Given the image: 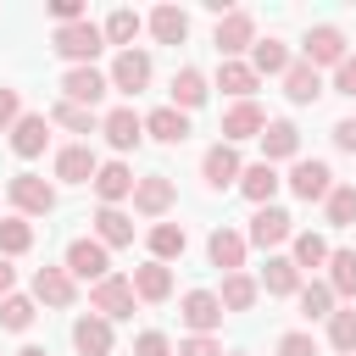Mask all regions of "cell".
<instances>
[{
  "mask_svg": "<svg viewBox=\"0 0 356 356\" xmlns=\"http://www.w3.org/2000/svg\"><path fill=\"white\" fill-rule=\"evenodd\" d=\"M289 61H295V50H289L284 39H273V33L250 44V72H256V78H284Z\"/></svg>",
  "mask_w": 356,
  "mask_h": 356,
  "instance_id": "obj_30",
  "label": "cell"
},
{
  "mask_svg": "<svg viewBox=\"0 0 356 356\" xmlns=\"http://www.w3.org/2000/svg\"><path fill=\"white\" fill-rule=\"evenodd\" d=\"M89 189L100 195V206H122V200L134 195V167H128L122 156L100 161V172H95V184H89Z\"/></svg>",
  "mask_w": 356,
  "mask_h": 356,
  "instance_id": "obj_25",
  "label": "cell"
},
{
  "mask_svg": "<svg viewBox=\"0 0 356 356\" xmlns=\"http://www.w3.org/2000/svg\"><path fill=\"white\" fill-rule=\"evenodd\" d=\"M289 239H295V217H289L278 200L250 211V228H245V245H250V250H267V256H278Z\"/></svg>",
  "mask_w": 356,
  "mask_h": 356,
  "instance_id": "obj_4",
  "label": "cell"
},
{
  "mask_svg": "<svg viewBox=\"0 0 356 356\" xmlns=\"http://www.w3.org/2000/svg\"><path fill=\"white\" fill-rule=\"evenodd\" d=\"M44 117H50V128H67V134H100V111H83L72 100H56Z\"/></svg>",
  "mask_w": 356,
  "mask_h": 356,
  "instance_id": "obj_40",
  "label": "cell"
},
{
  "mask_svg": "<svg viewBox=\"0 0 356 356\" xmlns=\"http://www.w3.org/2000/svg\"><path fill=\"white\" fill-rule=\"evenodd\" d=\"M72 350H78V356H111V350H117L111 323H106V317H95V312L72 317Z\"/></svg>",
  "mask_w": 356,
  "mask_h": 356,
  "instance_id": "obj_24",
  "label": "cell"
},
{
  "mask_svg": "<svg viewBox=\"0 0 356 356\" xmlns=\"http://www.w3.org/2000/svg\"><path fill=\"white\" fill-rule=\"evenodd\" d=\"M228 100H256V89H261V78L250 72V61H217V78H211Z\"/></svg>",
  "mask_w": 356,
  "mask_h": 356,
  "instance_id": "obj_34",
  "label": "cell"
},
{
  "mask_svg": "<svg viewBox=\"0 0 356 356\" xmlns=\"http://www.w3.org/2000/svg\"><path fill=\"white\" fill-rule=\"evenodd\" d=\"M278 83H284V100H289V106H317V100L328 95V78H323L317 67H306L300 56L289 61V72H284Z\"/></svg>",
  "mask_w": 356,
  "mask_h": 356,
  "instance_id": "obj_17",
  "label": "cell"
},
{
  "mask_svg": "<svg viewBox=\"0 0 356 356\" xmlns=\"http://www.w3.org/2000/svg\"><path fill=\"white\" fill-rule=\"evenodd\" d=\"M44 11H50V22H56V28H67V22H83V17H89V11H83V0H50Z\"/></svg>",
  "mask_w": 356,
  "mask_h": 356,
  "instance_id": "obj_48",
  "label": "cell"
},
{
  "mask_svg": "<svg viewBox=\"0 0 356 356\" xmlns=\"http://www.w3.org/2000/svg\"><path fill=\"white\" fill-rule=\"evenodd\" d=\"M100 139H106L117 156H128V150L145 145V117H139L134 106H111V111H100Z\"/></svg>",
  "mask_w": 356,
  "mask_h": 356,
  "instance_id": "obj_12",
  "label": "cell"
},
{
  "mask_svg": "<svg viewBox=\"0 0 356 356\" xmlns=\"http://www.w3.org/2000/svg\"><path fill=\"white\" fill-rule=\"evenodd\" d=\"M245 256H250V245H245V234L239 228H211V239H206V261L217 267V273H245Z\"/></svg>",
  "mask_w": 356,
  "mask_h": 356,
  "instance_id": "obj_21",
  "label": "cell"
},
{
  "mask_svg": "<svg viewBox=\"0 0 356 356\" xmlns=\"http://www.w3.org/2000/svg\"><path fill=\"white\" fill-rule=\"evenodd\" d=\"M61 267L72 273V284H100V278L111 273V250H106L95 234H78V239H67Z\"/></svg>",
  "mask_w": 356,
  "mask_h": 356,
  "instance_id": "obj_6",
  "label": "cell"
},
{
  "mask_svg": "<svg viewBox=\"0 0 356 356\" xmlns=\"http://www.w3.org/2000/svg\"><path fill=\"white\" fill-rule=\"evenodd\" d=\"M89 234H95L106 250H128V245H134V217H128L122 206H100V211L89 217Z\"/></svg>",
  "mask_w": 356,
  "mask_h": 356,
  "instance_id": "obj_26",
  "label": "cell"
},
{
  "mask_svg": "<svg viewBox=\"0 0 356 356\" xmlns=\"http://www.w3.org/2000/svg\"><path fill=\"white\" fill-rule=\"evenodd\" d=\"M323 284L334 289V300H356V250H328V273H323Z\"/></svg>",
  "mask_w": 356,
  "mask_h": 356,
  "instance_id": "obj_37",
  "label": "cell"
},
{
  "mask_svg": "<svg viewBox=\"0 0 356 356\" xmlns=\"http://www.w3.org/2000/svg\"><path fill=\"white\" fill-rule=\"evenodd\" d=\"M239 172H245V156L234 150V145H211L206 156H200V178H206V189L211 195H222V189H239Z\"/></svg>",
  "mask_w": 356,
  "mask_h": 356,
  "instance_id": "obj_14",
  "label": "cell"
},
{
  "mask_svg": "<svg viewBox=\"0 0 356 356\" xmlns=\"http://www.w3.org/2000/svg\"><path fill=\"white\" fill-rule=\"evenodd\" d=\"M150 78H156V61H150V50H139V44H134V50H117L111 67H106V83H111L117 95H128V100L145 95Z\"/></svg>",
  "mask_w": 356,
  "mask_h": 356,
  "instance_id": "obj_7",
  "label": "cell"
},
{
  "mask_svg": "<svg viewBox=\"0 0 356 356\" xmlns=\"http://www.w3.org/2000/svg\"><path fill=\"white\" fill-rule=\"evenodd\" d=\"M145 28H150L156 44H184V39H189V11H184V6H156V11L145 17Z\"/></svg>",
  "mask_w": 356,
  "mask_h": 356,
  "instance_id": "obj_33",
  "label": "cell"
},
{
  "mask_svg": "<svg viewBox=\"0 0 356 356\" xmlns=\"http://www.w3.org/2000/svg\"><path fill=\"white\" fill-rule=\"evenodd\" d=\"M50 134H56V128H50V117H44V111H22V117L11 122V134H6V145H11V156H17V161H39V156H44V145H50Z\"/></svg>",
  "mask_w": 356,
  "mask_h": 356,
  "instance_id": "obj_13",
  "label": "cell"
},
{
  "mask_svg": "<svg viewBox=\"0 0 356 356\" xmlns=\"http://www.w3.org/2000/svg\"><path fill=\"white\" fill-rule=\"evenodd\" d=\"M134 356H172V339L161 328H139L134 334Z\"/></svg>",
  "mask_w": 356,
  "mask_h": 356,
  "instance_id": "obj_46",
  "label": "cell"
},
{
  "mask_svg": "<svg viewBox=\"0 0 356 356\" xmlns=\"http://www.w3.org/2000/svg\"><path fill=\"white\" fill-rule=\"evenodd\" d=\"M50 50L67 61V67H95V56L106 50V39H100V22H67V28H56L50 33Z\"/></svg>",
  "mask_w": 356,
  "mask_h": 356,
  "instance_id": "obj_2",
  "label": "cell"
},
{
  "mask_svg": "<svg viewBox=\"0 0 356 356\" xmlns=\"http://www.w3.org/2000/svg\"><path fill=\"white\" fill-rule=\"evenodd\" d=\"M139 28H145V17H139V11H128V6H117V11L100 22V39H106V44H117V50H134Z\"/></svg>",
  "mask_w": 356,
  "mask_h": 356,
  "instance_id": "obj_38",
  "label": "cell"
},
{
  "mask_svg": "<svg viewBox=\"0 0 356 356\" xmlns=\"http://www.w3.org/2000/svg\"><path fill=\"white\" fill-rule=\"evenodd\" d=\"M106 72L100 67H67L61 72V100H72V106H83V111H95L100 100H106Z\"/></svg>",
  "mask_w": 356,
  "mask_h": 356,
  "instance_id": "obj_16",
  "label": "cell"
},
{
  "mask_svg": "<svg viewBox=\"0 0 356 356\" xmlns=\"http://www.w3.org/2000/svg\"><path fill=\"white\" fill-rule=\"evenodd\" d=\"M278 189H284V172H278V167H267V161H245V172H239V195H245L250 206H273Z\"/></svg>",
  "mask_w": 356,
  "mask_h": 356,
  "instance_id": "obj_29",
  "label": "cell"
},
{
  "mask_svg": "<svg viewBox=\"0 0 356 356\" xmlns=\"http://www.w3.org/2000/svg\"><path fill=\"white\" fill-rule=\"evenodd\" d=\"M323 217H328V228H350L356 222V184H334L323 200Z\"/></svg>",
  "mask_w": 356,
  "mask_h": 356,
  "instance_id": "obj_42",
  "label": "cell"
},
{
  "mask_svg": "<svg viewBox=\"0 0 356 356\" xmlns=\"http://www.w3.org/2000/svg\"><path fill=\"white\" fill-rule=\"evenodd\" d=\"M328 139H334V150H345V156H356V117H339V122L328 128Z\"/></svg>",
  "mask_w": 356,
  "mask_h": 356,
  "instance_id": "obj_50",
  "label": "cell"
},
{
  "mask_svg": "<svg viewBox=\"0 0 356 356\" xmlns=\"http://www.w3.org/2000/svg\"><path fill=\"white\" fill-rule=\"evenodd\" d=\"M6 200H11V211H17V217H28V222H33V217H50V211H56V184L22 167V172H11V178H6Z\"/></svg>",
  "mask_w": 356,
  "mask_h": 356,
  "instance_id": "obj_1",
  "label": "cell"
},
{
  "mask_svg": "<svg viewBox=\"0 0 356 356\" xmlns=\"http://www.w3.org/2000/svg\"><path fill=\"white\" fill-rule=\"evenodd\" d=\"M328 250H334V245H328L323 234H312V228H295V239H289V250H284V256H289V261L300 267V278H306V273L328 267Z\"/></svg>",
  "mask_w": 356,
  "mask_h": 356,
  "instance_id": "obj_32",
  "label": "cell"
},
{
  "mask_svg": "<svg viewBox=\"0 0 356 356\" xmlns=\"http://www.w3.org/2000/svg\"><path fill=\"white\" fill-rule=\"evenodd\" d=\"M17 356H50V350H44V345H22Z\"/></svg>",
  "mask_w": 356,
  "mask_h": 356,
  "instance_id": "obj_52",
  "label": "cell"
},
{
  "mask_svg": "<svg viewBox=\"0 0 356 356\" xmlns=\"http://www.w3.org/2000/svg\"><path fill=\"white\" fill-rule=\"evenodd\" d=\"M6 295H17V267L0 256V300H6Z\"/></svg>",
  "mask_w": 356,
  "mask_h": 356,
  "instance_id": "obj_51",
  "label": "cell"
},
{
  "mask_svg": "<svg viewBox=\"0 0 356 356\" xmlns=\"http://www.w3.org/2000/svg\"><path fill=\"white\" fill-rule=\"evenodd\" d=\"M134 284H128V273H106L100 284H89V312L95 317H106V323H128L134 317Z\"/></svg>",
  "mask_w": 356,
  "mask_h": 356,
  "instance_id": "obj_8",
  "label": "cell"
},
{
  "mask_svg": "<svg viewBox=\"0 0 356 356\" xmlns=\"http://www.w3.org/2000/svg\"><path fill=\"white\" fill-rule=\"evenodd\" d=\"M33 317H39L33 295H6V300H0V328H6V334H28Z\"/></svg>",
  "mask_w": 356,
  "mask_h": 356,
  "instance_id": "obj_41",
  "label": "cell"
},
{
  "mask_svg": "<svg viewBox=\"0 0 356 356\" xmlns=\"http://www.w3.org/2000/svg\"><path fill=\"white\" fill-rule=\"evenodd\" d=\"M50 172H56L61 184H95V172H100V156H95L83 139H72V145H61V150H56Z\"/></svg>",
  "mask_w": 356,
  "mask_h": 356,
  "instance_id": "obj_20",
  "label": "cell"
},
{
  "mask_svg": "<svg viewBox=\"0 0 356 356\" xmlns=\"http://www.w3.org/2000/svg\"><path fill=\"white\" fill-rule=\"evenodd\" d=\"M28 295H33V306H50V312H67V306H78V284H72V273L56 261H44V267H33V284H28Z\"/></svg>",
  "mask_w": 356,
  "mask_h": 356,
  "instance_id": "obj_10",
  "label": "cell"
},
{
  "mask_svg": "<svg viewBox=\"0 0 356 356\" xmlns=\"http://www.w3.org/2000/svg\"><path fill=\"white\" fill-rule=\"evenodd\" d=\"M172 356H222V339L217 334H184L172 345Z\"/></svg>",
  "mask_w": 356,
  "mask_h": 356,
  "instance_id": "obj_45",
  "label": "cell"
},
{
  "mask_svg": "<svg viewBox=\"0 0 356 356\" xmlns=\"http://www.w3.org/2000/svg\"><path fill=\"white\" fill-rule=\"evenodd\" d=\"M22 117V95L11 83H0V134H11V122Z\"/></svg>",
  "mask_w": 356,
  "mask_h": 356,
  "instance_id": "obj_49",
  "label": "cell"
},
{
  "mask_svg": "<svg viewBox=\"0 0 356 356\" xmlns=\"http://www.w3.org/2000/svg\"><path fill=\"white\" fill-rule=\"evenodd\" d=\"M328 89H334V95H350V100H356V56H345V61H339V67L328 72Z\"/></svg>",
  "mask_w": 356,
  "mask_h": 356,
  "instance_id": "obj_47",
  "label": "cell"
},
{
  "mask_svg": "<svg viewBox=\"0 0 356 356\" xmlns=\"http://www.w3.org/2000/svg\"><path fill=\"white\" fill-rule=\"evenodd\" d=\"M273 350H278V356H317V339H312L306 328H289V334L273 339Z\"/></svg>",
  "mask_w": 356,
  "mask_h": 356,
  "instance_id": "obj_44",
  "label": "cell"
},
{
  "mask_svg": "<svg viewBox=\"0 0 356 356\" xmlns=\"http://www.w3.org/2000/svg\"><path fill=\"white\" fill-rule=\"evenodd\" d=\"M256 284H261V295H273V300H295V289H300L306 278H300V267L278 250V256H267V267L256 273Z\"/></svg>",
  "mask_w": 356,
  "mask_h": 356,
  "instance_id": "obj_28",
  "label": "cell"
},
{
  "mask_svg": "<svg viewBox=\"0 0 356 356\" xmlns=\"http://www.w3.org/2000/svg\"><path fill=\"white\" fill-rule=\"evenodd\" d=\"M328 345H334L339 356H356V306H334V317H328Z\"/></svg>",
  "mask_w": 356,
  "mask_h": 356,
  "instance_id": "obj_43",
  "label": "cell"
},
{
  "mask_svg": "<svg viewBox=\"0 0 356 356\" xmlns=\"http://www.w3.org/2000/svg\"><path fill=\"white\" fill-rule=\"evenodd\" d=\"M134 211L139 217H150V222H161L172 206H178V184H172V172H139L134 178Z\"/></svg>",
  "mask_w": 356,
  "mask_h": 356,
  "instance_id": "obj_9",
  "label": "cell"
},
{
  "mask_svg": "<svg viewBox=\"0 0 356 356\" xmlns=\"http://www.w3.org/2000/svg\"><path fill=\"white\" fill-rule=\"evenodd\" d=\"M211 44H217L222 61H245L250 44H256V17H250V11H228V17H217Z\"/></svg>",
  "mask_w": 356,
  "mask_h": 356,
  "instance_id": "obj_11",
  "label": "cell"
},
{
  "mask_svg": "<svg viewBox=\"0 0 356 356\" xmlns=\"http://www.w3.org/2000/svg\"><path fill=\"white\" fill-rule=\"evenodd\" d=\"M222 356H250V350H222Z\"/></svg>",
  "mask_w": 356,
  "mask_h": 356,
  "instance_id": "obj_53",
  "label": "cell"
},
{
  "mask_svg": "<svg viewBox=\"0 0 356 356\" xmlns=\"http://www.w3.org/2000/svg\"><path fill=\"white\" fill-rule=\"evenodd\" d=\"M261 128H267V111H261L256 100H234V106L222 111V128H217V134H222V145H234V150H239V145H245V139H256Z\"/></svg>",
  "mask_w": 356,
  "mask_h": 356,
  "instance_id": "obj_18",
  "label": "cell"
},
{
  "mask_svg": "<svg viewBox=\"0 0 356 356\" xmlns=\"http://www.w3.org/2000/svg\"><path fill=\"white\" fill-rule=\"evenodd\" d=\"M178 317H184V328H189V334H217L228 312H222L217 289H184V300H178Z\"/></svg>",
  "mask_w": 356,
  "mask_h": 356,
  "instance_id": "obj_15",
  "label": "cell"
},
{
  "mask_svg": "<svg viewBox=\"0 0 356 356\" xmlns=\"http://www.w3.org/2000/svg\"><path fill=\"white\" fill-rule=\"evenodd\" d=\"M334 184H339V178H334V167H328L323 156H295V161H289V172H284V189H289L295 200H306V206H312V200L323 206Z\"/></svg>",
  "mask_w": 356,
  "mask_h": 356,
  "instance_id": "obj_3",
  "label": "cell"
},
{
  "mask_svg": "<svg viewBox=\"0 0 356 356\" xmlns=\"http://www.w3.org/2000/svg\"><path fill=\"white\" fill-rule=\"evenodd\" d=\"M334 306H339V300H334V289H328L323 278H306V284L295 289V312H300L306 323H328Z\"/></svg>",
  "mask_w": 356,
  "mask_h": 356,
  "instance_id": "obj_35",
  "label": "cell"
},
{
  "mask_svg": "<svg viewBox=\"0 0 356 356\" xmlns=\"http://www.w3.org/2000/svg\"><path fill=\"white\" fill-rule=\"evenodd\" d=\"M145 250H150V261H161V267H172L184 250H189V234H184V222H150L145 228Z\"/></svg>",
  "mask_w": 356,
  "mask_h": 356,
  "instance_id": "obj_27",
  "label": "cell"
},
{
  "mask_svg": "<svg viewBox=\"0 0 356 356\" xmlns=\"http://www.w3.org/2000/svg\"><path fill=\"white\" fill-rule=\"evenodd\" d=\"M256 139H261V161H267V167L300 156V128H295L289 117H267V128H261Z\"/></svg>",
  "mask_w": 356,
  "mask_h": 356,
  "instance_id": "obj_19",
  "label": "cell"
},
{
  "mask_svg": "<svg viewBox=\"0 0 356 356\" xmlns=\"http://www.w3.org/2000/svg\"><path fill=\"white\" fill-rule=\"evenodd\" d=\"M345 56H350V39H345V28H334V22H312V28H306V39H300V61H306V67H317V72H334Z\"/></svg>",
  "mask_w": 356,
  "mask_h": 356,
  "instance_id": "obj_5",
  "label": "cell"
},
{
  "mask_svg": "<svg viewBox=\"0 0 356 356\" xmlns=\"http://www.w3.org/2000/svg\"><path fill=\"white\" fill-rule=\"evenodd\" d=\"M128 284H134V300H145V306L172 300V267H161V261H150V256L128 273Z\"/></svg>",
  "mask_w": 356,
  "mask_h": 356,
  "instance_id": "obj_23",
  "label": "cell"
},
{
  "mask_svg": "<svg viewBox=\"0 0 356 356\" xmlns=\"http://www.w3.org/2000/svg\"><path fill=\"white\" fill-rule=\"evenodd\" d=\"M217 300H222V312H250V306L261 300V284H256L250 273H222Z\"/></svg>",
  "mask_w": 356,
  "mask_h": 356,
  "instance_id": "obj_36",
  "label": "cell"
},
{
  "mask_svg": "<svg viewBox=\"0 0 356 356\" xmlns=\"http://www.w3.org/2000/svg\"><path fill=\"white\" fill-rule=\"evenodd\" d=\"M28 250H33V222L17 217V211H6V217H0V256L17 261V256H28Z\"/></svg>",
  "mask_w": 356,
  "mask_h": 356,
  "instance_id": "obj_39",
  "label": "cell"
},
{
  "mask_svg": "<svg viewBox=\"0 0 356 356\" xmlns=\"http://www.w3.org/2000/svg\"><path fill=\"white\" fill-rule=\"evenodd\" d=\"M145 139H156V145H184V139H189V117H184L178 106H156V111H145Z\"/></svg>",
  "mask_w": 356,
  "mask_h": 356,
  "instance_id": "obj_31",
  "label": "cell"
},
{
  "mask_svg": "<svg viewBox=\"0 0 356 356\" xmlns=\"http://www.w3.org/2000/svg\"><path fill=\"white\" fill-rule=\"evenodd\" d=\"M206 95H211V78H206L200 67H178V72H172V83H167V106H178L184 117H189V111H200V106H206Z\"/></svg>",
  "mask_w": 356,
  "mask_h": 356,
  "instance_id": "obj_22",
  "label": "cell"
}]
</instances>
